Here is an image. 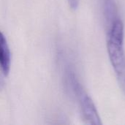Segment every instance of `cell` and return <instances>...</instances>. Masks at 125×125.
<instances>
[{
	"label": "cell",
	"mask_w": 125,
	"mask_h": 125,
	"mask_svg": "<svg viewBox=\"0 0 125 125\" xmlns=\"http://www.w3.org/2000/svg\"><path fill=\"white\" fill-rule=\"evenodd\" d=\"M79 1L80 0H67V2L73 10H76L79 5Z\"/></svg>",
	"instance_id": "277c9868"
},
{
	"label": "cell",
	"mask_w": 125,
	"mask_h": 125,
	"mask_svg": "<svg viewBox=\"0 0 125 125\" xmlns=\"http://www.w3.org/2000/svg\"><path fill=\"white\" fill-rule=\"evenodd\" d=\"M4 80L2 75L0 74V92L4 89Z\"/></svg>",
	"instance_id": "5b68a950"
},
{
	"label": "cell",
	"mask_w": 125,
	"mask_h": 125,
	"mask_svg": "<svg viewBox=\"0 0 125 125\" xmlns=\"http://www.w3.org/2000/svg\"><path fill=\"white\" fill-rule=\"evenodd\" d=\"M11 67V53L7 40L0 31V68L4 76H7Z\"/></svg>",
	"instance_id": "3957f363"
},
{
	"label": "cell",
	"mask_w": 125,
	"mask_h": 125,
	"mask_svg": "<svg viewBox=\"0 0 125 125\" xmlns=\"http://www.w3.org/2000/svg\"><path fill=\"white\" fill-rule=\"evenodd\" d=\"M108 23L107 50L117 81L125 94V25L117 15Z\"/></svg>",
	"instance_id": "6da1fadb"
},
{
	"label": "cell",
	"mask_w": 125,
	"mask_h": 125,
	"mask_svg": "<svg viewBox=\"0 0 125 125\" xmlns=\"http://www.w3.org/2000/svg\"><path fill=\"white\" fill-rule=\"evenodd\" d=\"M68 80L73 92L79 103L84 121L89 125H101L100 117L92 100L78 81L73 72H68Z\"/></svg>",
	"instance_id": "7a4b0ae2"
}]
</instances>
